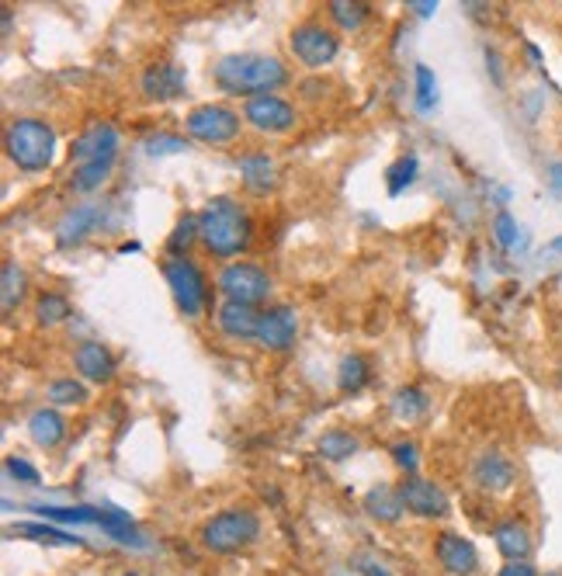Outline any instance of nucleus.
I'll use <instances>...</instances> for the list:
<instances>
[{
	"label": "nucleus",
	"mask_w": 562,
	"mask_h": 576,
	"mask_svg": "<svg viewBox=\"0 0 562 576\" xmlns=\"http://www.w3.org/2000/svg\"><path fill=\"white\" fill-rule=\"evenodd\" d=\"M213 80L222 94L251 101L260 94H278V87L292 80V69L271 52H230V56L216 60Z\"/></svg>",
	"instance_id": "f257e3e1"
},
{
	"label": "nucleus",
	"mask_w": 562,
	"mask_h": 576,
	"mask_svg": "<svg viewBox=\"0 0 562 576\" xmlns=\"http://www.w3.org/2000/svg\"><path fill=\"white\" fill-rule=\"evenodd\" d=\"M199 233L202 247L230 265V260H240V254H247L254 240V219L233 195H216L199 213Z\"/></svg>",
	"instance_id": "f03ea898"
},
{
	"label": "nucleus",
	"mask_w": 562,
	"mask_h": 576,
	"mask_svg": "<svg viewBox=\"0 0 562 576\" xmlns=\"http://www.w3.org/2000/svg\"><path fill=\"white\" fill-rule=\"evenodd\" d=\"M4 153L22 174H42L56 161V129L46 118H14L4 132Z\"/></svg>",
	"instance_id": "7ed1b4c3"
},
{
	"label": "nucleus",
	"mask_w": 562,
	"mask_h": 576,
	"mask_svg": "<svg viewBox=\"0 0 562 576\" xmlns=\"http://www.w3.org/2000/svg\"><path fill=\"white\" fill-rule=\"evenodd\" d=\"M199 538H202V546L216 555L243 552L260 538V514L251 508H226L205 521Z\"/></svg>",
	"instance_id": "20e7f679"
},
{
	"label": "nucleus",
	"mask_w": 562,
	"mask_h": 576,
	"mask_svg": "<svg viewBox=\"0 0 562 576\" xmlns=\"http://www.w3.org/2000/svg\"><path fill=\"white\" fill-rule=\"evenodd\" d=\"M164 282L174 295V306L181 309V317L199 320L208 309V278L191 257H167Z\"/></svg>",
	"instance_id": "39448f33"
},
{
	"label": "nucleus",
	"mask_w": 562,
	"mask_h": 576,
	"mask_svg": "<svg viewBox=\"0 0 562 576\" xmlns=\"http://www.w3.org/2000/svg\"><path fill=\"white\" fill-rule=\"evenodd\" d=\"M289 49L298 66L306 69H323L333 60L341 56V35L333 31L330 25L316 22V17H306L289 31Z\"/></svg>",
	"instance_id": "423d86ee"
},
{
	"label": "nucleus",
	"mask_w": 562,
	"mask_h": 576,
	"mask_svg": "<svg viewBox=\"0 0 562 576\" xmlns=\"http://www.w3.org/2000/svg\"><path fill=\"white\" fill-rule=\"evenodd\" d=\"M216 289L226 295V303L260 306L271 295V274L254 260H230L216 274Z\"/></svg>",
	"instance_id": "0eeeda50"
},
{
	"label": "nucleus",
	"mask_w": 562,
	"mask_h": 576,
	"mask_svg": "<svg viewBox=\"0 0 562 576\" xmlns=\"http://www.w3.org/2000/svg\"><path fill=\"white\" fill-rule=\"evenodd\" d=\"M240 129L243 115L233 112L230 104H199L184 118V132L205 146H230L233 139H240Z\"/></svg>",
	"instance_id": "6e6552de"
},
{
	"label": "nucleus",
	"mask_w": 562,
	"mask_h": 576,
	"mask_svg": "<svg viewBox=\"0 0 562 576\" xmlns=\"http://www.w3.org/2000/svg\"><path fill=\"white\" fill-rule=\"evenodd\" d=\"M240 115H243V121H247L251 129L268 132V136H285V132L295 129V121H298L295 104L285 101L281 94H260V98L243 101Z\"/></svg>",
	"instance_id": "1a4fd4ad"
},
{
	"label": "nucleus",
	"mask_w": 562,
	"mask_h": 576,
	"mask_svg": "<svg viewBox=\"0 0 562 576\" xmlns=\"http://www.w3.org/2000/svg\"><path fill=\"white\" fill-rule=\"evenodd\" d=\"M396 490H399L403 508H407L410 514H417V517H424V521H442V517H448V511H451L448 494H445L434 479L403 476V479L396 483Z\"/></svg>",
	"instance_id": "9d476101"
},
{
	"label": "nucleus",
	"mask_w": 562,
	"mask_h": 576,
	"mask_svg": "<svg viewBox=\"0 0 562 576\" xmlns=\"http://www.w3.org/2000/svg\"><path fill=\"white\" fill-rule=\"evenodd\" d=\"M298 341V312L285 303L260 309V323H257V337L254 344L265 347V351H289Z\"/></svg>",
	"instance_id": "9b49d317"
},
{
	"label": "nucleus",
	"mask_w": 562,
	"mask_h": 576,
	"mask_svg": "<svg viewBox=\"0 0 562 576\" xmlns=\"http://www.w3.org/2000/svg\"><path fill=\"white\" fill-rule=\"evenodd\" d=\"M469 473H472V483L486 494H507V490H514V483H518V465L500 448H483L480 456L472 459Z\"/></svg>",
	"instance_id": "f8f14e48"
},
{
	"label": "nucleus",
	"mask_w": 562,
	"mask_h": 576,
	"mask_svg": "<svg viewBox=\"0 0 562 576\" xmlns=\"http://www.w3.org/2000/svg\"><path fill=\"white\" fill-rule=\"evenodd\" d=\"M122 150V136L112 121H94V126H87L74 146H69V167H80V164H91V161H104V156H118Z\"/></svg>",
	"instance_id": "ddd939ff"
},
{
	"label": "nucleus",
	"mask_w": 562,
	"mask_h": 576,
	"mask_svg": "<svg viewBox=\"0 0 562 576\" xmlns=\"http://www.w3.org/2000/svg\"><path fill=\"white\" fill-rule=\"evenodd\" d=\"M434 560L448 576H476L480 573V552L459 532H442L434 538Z\"/></svg>",
	"instance_id": "4468645a"
},
{
	"label": "nucleus",
	"mask_w": 562,
	"mask_h": 576,
	"mask_svg": "<svg viewBox=\"0 0 562 576\" xmlns=\"http://www.w3.org/2000/svg\"><path fill=\"white\" fill-rule=\"evenodd\" d=\"M184 84H188V74L170 60H156L150 63L143 74H139V94H143L146 101H174L184 94Z\"/></svg>",
	"instance_id": "2eb2a0df"
},
{
	"label": "nucleus",
	"mask_w": 562,
	"mask_h": 576,
	"mask_svg": "<svg viewBox=\"0 0 562 576\" xmlns=\"http://www.w3.org/2000/svg\"><path fill=\"white\" fill-rule=\"evenodd\" d=\"M104 222V208L101 202H80L74 208H66L63 219L56 222V243L60 247H80V243L98 233Z\"/></svg>",
	"instance_id": "dca6fc26"
},
{
	"label": "nucleus",
	"mask_w": 562,
	"mask_h": 576,
	"mask_svg": "<svg viewBox=\"0 0 562 576\" xmlns=\"http://www.w3.org/2000/svg\"><path fill=\"white\" fill-rule=\"evenodd\" d=\"M494 546L507 563H532L535 535L524 517H503L494 525Z\"/></svg>",
	"instance_id": "f3484780"
},
{
	"label": "nucleus",
	"mask_w": 562,
	"mask_h": 576,
	"mask_svg": "<svg viewBox=\"0 0 562 576\" xmlns=\"http://www.w3.org/2000/svg\"><path fill=\"white\" fill-rule=\"evenodd\" d=\"M74 369L84 382H94V386H108L118 372V361L108 351V344L101 341H80L74 347Z\"/></svg>",
	"instance_id": "a211bd4d"
},
{
	"label": "nucleus",
	"mask_w": 562,
	"mask_h": 576,
	"mask_svg": "<svg viewBox=\"0 0 562 576\" xmlns=\"http://www.w3.org/2000/svg\"><path fill=\"white\" fill-rule=\"evenodd\" d=\"M257 323H260V309L257 306H240V303H222L216 309V327L222 337L247 344L257 337Z\"/></svg>",
	"instance_id": "6ab92c4d"
},
{
	"label": "nucleus",
	"mask_w": 562,
	"mask_h": 576,
	"mask_svg": "<svg viewBox=\"0 0 562 576\" xmlns=\"http://www.w3.org/2000/svg\"><path fill=\"white\" fill-rule=\"evenodd\" d=\"M278 164L274 156L268 153H243L240 156V181L247 191H254V195H271V191L278 188Z\"/></svg>",
	"instance_id": "aec40b11"
},
{
	"label": "nucleus",
	"mask_w": 562,
	"mask_h": 576,
	"mask_svg": "<svg viewBox=\"0 0 562 576\" xmlns=\"http://www.w3.org/2000/svg\"><path fill=\"white\" fill-rule=\"evenodd\" d=\"M66 417L56 407H39L28 413V438L39 448H60L66 441Z\"/></svg>",
	"instance_id": "412c9836"
},
{
	"label": "nucleus",
	"mask_w": 562,
	"mask_h": 576,
	"mask_svg": "<svg viewBox=\"0 0 562 576\" xmlns=\"http://www.w3.org/2000/svg\"><path fill=\"white\" fill-rule=\"evenodd\" d=\"M8 535L28 538V542H46V546H66V549H84V535H74L52 521H17V525L8 528Z\"/></svg>",
	"instance_id": "4be33fe9"
},
{
	"label": "nucleus",
	"mask_w": 562,
	"mask_h": 576,
	"mask_svg": "<svg viewBox=\"0 0 562 576\" xmlns=\"http://www.w3.org/2000/svg\"><path fill=\"white\" fill-rule=\"evenodd\" d=\"M361 508H365L368 517L379 521V525H399L403 514H407V508H403V500H399V490L389 483L372 486V490L365 494Z\"/></svg>",
	"instance_id": "5701e85b"
},
{
	"label": "nucleus",
	"mask_w": 562,
	"mask_h": 576,
	"mask_svg": "<svg viewBox=\"0 0 562 576\" xmlns=\"http://www.w3.org/2000/svg\"><path fill=\"white\" fill-rule=\"evenodd\" d=\"M115 164H118V156H104V161L74 167V174H69V188H74L77 195H94V191H101V184L112 181Z\"/></svg>",
	"instance_id": "b1692460"
},
{
	"label": "nucleus",
	"mask_w": 562,
	"mask_h": 576,
	"mask_svg": "<svg viewBox=\"0 0 562 576\" xmlns=\"http://www.w3.org/2000/svg\"><path fill=\"white\" fill-rule=\"evenodd\" d=\"M358 448H361L358 434L341 431V427L323 431L320 441H316V451H320V459H327V462H347V459H355Z\"/></svg>",
	"instance_id": "393cba45"
},
{
	"label": "nucleus",
	"mask_w": 562,
	"mask_h": 576,
	"mask_svg": "<svg viewBox=\"0 0 562 576\" xmlns=\"http://www.w3.org/2000/svg\"><path fill=\"white\" fill-rule=\"evenodd\" d=\"M393 413H396V421L403 424H417L420 417H424L431 410V396L420 389V386H399L393 393Z\"/></svg>",
	"instance_id": "a878e982"
},
{
	"label": "nucleus",
	"mask_w": 562,
	"mask_h": 576,
	"mask_svg": "<svg viewBox=\"0 0 562 576\" xmlns=\"http://www.w3.org/2000/svg\"><path fill=\"white\" fill-rule=\"evenodd\" d=\"M25 292H28L25 268L17 265V260H4V271H0V306H4V312H14L22 306Z\"/></svg>",
	"instance_id": "bb28decb"
},
{
	"label": "nucleus",
	"mask_w": 562,
	"mask_h": 576,
	"mask_svg": "<svg viewBox=\"0 0 562 576\" xmlns=\"http://www.w3.org/2000/svg\"><path fill=\"white\" fill-rule=\"evenodd\" d=\"M46 399H49V407H84L87 399H91V389H87V382L84 379H74V375H66V379H52L49 386H46Z\"/></svg>",
	"instance_id": "cd10ccee"
},
{
	"label": "nucleus",
	"mask_w": 562,
	"mask_h": 576,
	"mask_svg": "<svg viewBox=\"0 0 562 576\" xmlns=\"http://www.w3.org/2000/svg\"><path fill=\"white\" fill-rule=\"evenodd\" d=\"M368 382H372V364H368L365 355H344L341 364H337V389L355 396L361 393Z\"/></svg>",
	"instance_id": "c85d7f7f"
},
{
	"label": "nucleus",
	"mask_w": 562,
	"mask_h": 576,
	"mask_svg": "<svg viewBox=\"0 0 562 576\" xmlns=\"http://www.w3.org/2000/svg\"><path fill=\"white\" fill-rule=\"evenodd\" d=\"M69 317H74V303L63 292H42L35 299V320H39V327H60Z\"/></svg>",
	"instance_id": "c756f323"
},
{
	"label": "nucleus",
	"mask_w": 562,
	"mask_h": 576,
	"mask_svg": "<svg viewBox=\"0 0 562 576\" xmlns=\"http://www.w3.org/2000/svg\"><path fill=\"white\" fill-rule=\"evenodd\" d=\"M420 174V161L417 153H407L399 156L396 164H389V170H385V191H389V199H399L403 191H407Z\"/></svg>",
	"instance_id": "7c9ffc66"
},
{
	"label": "nucleus",
	"mask_w": 562,
	"mask_h": 576,
	"mask_svg": "<svg viewBox=\"0 0 562 576\" xmlns=\"http://www.w3.org/2000/svg\"><path fill=\"white\" fill-rule=\"evenodd\" d=\"M330 17L337 22V28L344 31H361L368 25V17H372V8L358 4V0H330Z\"/></svg>",
	"instance_id": "2f4dec72"
},
{
	"label": "nucleus",
	"mask_w": 562,
	"mask_h": 576,
	"mask_svg": "<svg viewBox=\"0 0 562 576\" xmlns=\"http://www.w3.org/2000/svg\"><path fill=\"white\" fill-rule=\"evenodd\" d=\"M413 77H417V87H413V104L420 115H431L437 108V77L427 63H417L413 66Z\"/></svg>",
	"instance_id": "473e14b6"
},
{
	"label": "nucleus",
	"mask_w": 562,
	"mask_h": 576,
	"mask_svg": "<svg viewBox=\"0 0 562 576\" xmlns=\"http://www.w3.org/2000/svg\"><path fill=\"white\" fill-rule=\"evenodd\" d=\"M195 240H202V233H199V216H195V213H184V216L178 219V226L170 230V236H167V254H170V257H188L191 243H195Z\"/></svg>",
	"instance_id": "72a5a7b5"
},
{
	"label": "nucleus",
	"mask_w": 562,
	"mask_h": 576,
	"mask_svg": "<svg viewBox=\"0 0 562 576\" xmlns=\"http://www.w3.org/2000/svg\"><path fill=\"white\" fill-rule=\"evenodd\" d=\"M494 236H497V243L503 251L521 247V222L507 213V208H500V213L494 216Z\"/></svg>",
	"instance_id": "f704fd0d"
},
{
	"label": "nucleus",
	"mask_w": 562,
	"mask_h": 576,
	"mask_svg": "<svg viewBox=\"0 0 562 576\" xmlns=\"http://www.w3.org/2000/svg\"><path fill=\"white\" fill-rule=\"evenodd\" d=\"M389 456L396 462V469L403 476H417V469H420V451H417V441L410 438H399L389 445Z\"/></svg>",
	"instance_id": "c9c22d12"
},
{
	"label": "nucleus",
	"mask_w": 562,
	"mask_h": 576,
	"mask_svg": "<svg viewBox=\"0 0 562 576\" xmlns=\"http://www.w3.org/2000/svg\"><path fill=\"white\" fill-rule=\"evenodd\" d=\"M188 150V139L178 132H156L146 139V153L150 156H170V153H184Z\"/></svg>",
	"instance_id": "e433bc0d"
},
{
	"label": "nucleus",
	"mask_w": 562,
	"mask_h": 576,
	"mask_svg": "<svg viewBox=\"0 0 562 576\" xmlns=\"http://www.w3.org/2000/svg\"><path fill=\"white\" fill-rule=\"evenodd\" d=\"M4 473H8V479L25 483V486H39V483H42L39 469H35L28 459H17V456H8V459H4Z\"/></svg>",
	"instance_id": "4c0bfd02"
},
{
	"label": "nucleus",
	"mask_w": 562,
	"mask_h": 576,
	"mask_svg": "<svg viewBox=\"0 0 562 576\" xmlns=\"http://www.w3.org/2000/svg\"><path fill=\"white\" fill-rule=\"evenodd\" d=\"M497 576H541L535 563H503Z\"/></svg>",
	"instance_id": "58836bf2"
},
{
	"label": "nucleus",
	"mask_w": 562,
	"mask_h": 576,
	"mask_svg": "<svg viewBox=\"0 0 562 576\" xmlns=\"http://www.w3.org/2000/svg\"><path fill=\"white\" fill-rule=\"evenodd\" d=\"M546 178H549V191L555 199H562V164L555 161V164H549V170H546Z\"/></svg>",
	"instance_id": "ea45409f"
},
{
	"label": "nucleus",
	"mask_w": 562,
	"mask_h": 576,
	"mask_svg": "<svg viewBox=\"0 0 562 576\" xmlns=\"http://www.w3.org/2000/svg\"><path fill=\"white\" fill-rule=\"evenodd\" d=\"M486 69L494 74V84L503 87V66H500V56H497L494 49H486Z\"/></svg>",
	"instance_id": "a19ab883"
},
{
	"label": "nucleus",
	"mask_w": 562,
	"mask_h": 576,
	"mask_svg": "<svg viewBox=\"0 0 562 576\" xmlns=\"http://www.w3.org/2000/svg\"><path fill=\"white\" fill-rule=\"evenodd\" d=\"M410 11H413L417 17H431V14L437 11V4H434V0H413Z\"/></svg>",
	"instance_id": "79ce46f5"
},
{
	"label": "nucleus",
	"mask_w": 562,
	"mask_h": 576,
	"mask_svg": "<svg viewBox=\"0 0 562 576\" xmlns=\"http://www.w3.org/2000/svg\"><path fill=\"white\" fill-rule=\"evenodd\" d=\"M358 566H361V569H365L368 576H393V573H389V569H385L382 563H368V560H361Z\"/></svg>",
	"instance_id": "37998d69"
},
{
	"label": "nucleus",
	"mask_w": 562,
	"mask_h": 576,
	"mask_svg": "<svg viewBox=\"0 0 562 576\" xmlns=\"http://www.w3.org/2000/svg\"><path fill=\"white\" fill-rule=\"evenodd\" d=\"M549 254H559V257H562V236L549 240Z\"/></svg>",
	"instance_id": "c03bdc74"
},
{
	"label": "nucleus",
	"mask_w": 562,
	"mask_h": 576,
	"mask_svg": "<svg viewBox=\"0 0 562 576\" xmlns=\"http://www.w3.org/2000/svg\"><path fill=\"white\" fill-rule=\"evenodd\" d=\"M122 576H139V573H122Z\"/></svg>",
	"instance_id": "a18cd8bd"
},
{
	"label": "nucleus",
	"mask_w": 562,
	"mask_h": 576,
	"mask_svg": "<svg viewBox=\"0 0 562 576\" xmlns=\"http://www.w3.org/2000/svg\"><path fill=\"white\" fill-rule=\"evenodd\" d=\"M546 576H562V573H546Z\"/></svg>",
	"instance_id": "49530a36"
}]
</instances>
